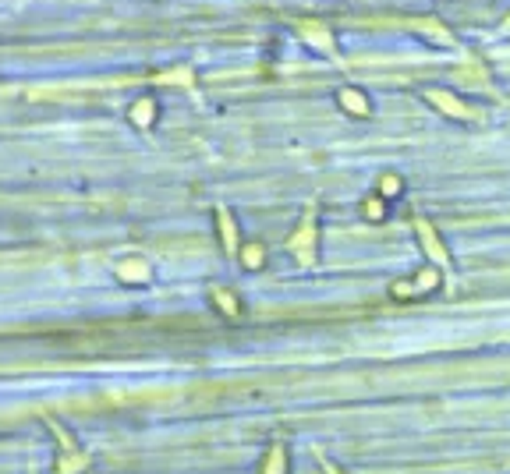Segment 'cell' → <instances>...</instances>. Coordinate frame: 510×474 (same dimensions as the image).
Returning a JSON list of instances; mask_svg holds the SVG:
<instances>
[{
  "instance_id": "obj_1",
  "label": "cell",
  "mask_w": 510,
  "mask_h": 474,
  "mask_svg": "<svg viewBox=\"0 0 510 474\" xmlns=\"http://www.w3.org/2000/svg\"><path fill=\"white\" fill-rule=\"evenodd\" d=\"M439 284H443L439 266H422L418 273H411L408 280L390 284V297H394V301H418V297L436 294V290H439Z\"/></svg>"
},
{
  "instance_id": "obj_2",
  "label": "cell",
  "mask_w": 510,
  "mask_h": 474,
  "mask_svg": "<svg viewBox=\"0 0 510 474\" xmlns=\"http://www.w3.org/2000/svg\"><path fill=\"white\" fill-rule=\"evenodd\" d=\"M414 230H418V241H422V248H425V252L432 255V262H436L439 269H447V266H450V255H447L443 241L436 237L432 223H429V220H422V216H414Z\"/></svg>"
},
{
  "instance_id": "obj_3",
  "label": "cell",
  "mask_w": 510,
  "mask_h": 474,
  "mask_svg": "<svg viewBox=\"0 0 510 474\" xmlns=\"http://www.w3.org/2000/svg\"><path fill=\"white\" fill-rule=\"evenodd\" d=\"M337 103H340L347 113H355V117H369V113H372L369 96L362 93V89H355V86H344V89L337 93Z\"/></svg>"
},
{
  "instance_id": "obj_4",
  "label": "cell",
  "mask_w": 510,
  "mask_h": 474,
  "mask_svg": "<svg viewBox=\"0 0 510 474\" xmlns=\"http://www.w3.org/2000/svg\"><path fill=\"white\" fill-rule=\"evenodd\" d=\"M209 301H213V308L220 311V315H227V319H241V301L230 294V290H223V287H213L209 290Z\"/></svg>"
},
{
  "instance_id": "obj_5",
  "label": "cell",
  "mask_w": 510,
  "mask_h": 474,
  "mask_svg": "<svg viewBox=\"0 0 510 474\" xmlns=\"http://www.w3.org/2000/svg\"><path fill=\"white\" fill-rule=\"evenodd\" d=\"M113 273H117V280H124V284H142V280H149V269H146L142 259H128V262L113 266Z\"/></svg>"
},
{
  "instance_id": "obj_6",
  "label": "cell",
  "mask_w": 510,
  "mask_h": 474,
  "mask_svg": "<svg viewBox=\"0 0 510 474\" xmlns=\"http://www.w3.org/2000/svg\"><path fill=\"white\" fill-rule=\"evenodd\" d=\"M216 227H220V241L227 252H238V230H234V216L227 209H216Z\"/></svg>"
},
{
  "instance_id": "obj_7",
  "label": "cell",
  "mask_w": 510,
  "mask_h": 474,
  "mask_svg": "<svg viewBox=\"0 0 510 474\" xmlns=\"http://www.w3.org/2000/svg\"><path fill=\"white\" fill-rule=\"evenodd\" d=\"M241 266L245 269H262L266 266V244H259V241H248V244H241Z\"/></svg>"
},
{
  "instance_id": "obj_8",
  "label": "cell",
  "mask_w": 510,
  "mask_h": 474,
  "mask_svg": "<svg viewBox=\"0 0 510 474\" xmlns=\"http://www.w3.org/2000/svg\"><path fill=\"white\" fill-rule=\"evenodd\" d=\"M128 117H131V124H138V128H149V124L156 120V103H153V99H138V103L128 110Z\"/></svg>"
},
{
  "instance_id": "obj_9",
  "label": "cell",
  "mask_w": 510,
  "mask_h": 474,
  "mask_svg": "<svg viewBox=\"0 0 510 474\" xmlns=\"http://www.w3.org/2000/svg\"><path fill=\"white\" fill-rule=\"evenodd\" d=\"M429 103H436L439 110H447V113H457V117H468V106L464 103H457V99H450V93H443V89H429Z\"/></svg>"
},
{
  "instance_id": "obj_10",
  "label": "cell",
  "mask_w": 510,
  "mask_h": 474,
  "mask_svg": "<svg viewBox=\"0 0 510 474\" xmlns=\"http://www.w3.org/2000/svg\"><path fill=\"white\" fill-rule=\"evenodd\" d=\"M262 474H287V450H284L280 443H273V450H270V457H266Z\"/></svg>"
},
{
  "instance_id": "obj_11",
  "label": "cell",
  "mask_w": 510,
  "mask_h": 474,
  "mask_svg": "<svg viewBox=\"0 0 510 474\" xmlns=\"http://www.w3.org/2000/svg\"><path fill=\"white\" fill-rule=\"evenodd\" d=\"M362 212H365V220L383 223V220H387V198H379V195L365 198V202H362Z\"/></svg>"
},
{
  "instance_id": "obj_12",
  "label": "cell",
  "mask_w": 510,
  "mask_h": 474,
  "mask_svg": "<svg viewBox=\"0 0 510 474\" xmlns=\"http://www.w3.org/2000/svg\"><path fill=\"white\" fill-rule=\"evenodd\" d=\"M401 191H404V181L397 177V174H383L379 177V198H401Z\"/></svg>"
},
{
  "instance_id": "obj_13",
  "label": "cell",
  "mask_w": 510,
  "mask_h": 474,
  "mask_svg": "<svg viewBox=\"0 0 510 474\" xmlns=\"http://www.w3.org/2000/svg\"><path fill=\"white\" fill-rule=\"evenodd\" d=\"M319 464H322V474H344L337 464H330V460H319Z\"/></svg>"
}]
</instances>
